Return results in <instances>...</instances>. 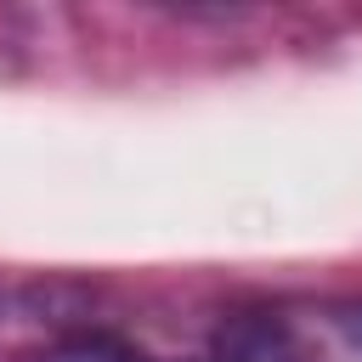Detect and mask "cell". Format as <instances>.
Returning a JSON list of instances; mask_svg holds the SVG:
<instances>
[{"label":"cell","mask_w":362,"mask_h":362,"mask_svg":"<svg viewBox=\"0 0 362 362\" xmlns=\"http://www.w3.org/2000/svg\"><path fill=\"white\" fill-rule=\"evenodd\" d=\"M28 362H153V356L136 351V345L119 339V334H96V328H85V334H62V339H51V345L34 351Z\"/></svg>","instance_id":"obj_1"},{"label":"cell","mask_w":362,"mask_h":362,"mask_svg":"<svg viewBox=\"0 0 362 362\" xmlns=\"http://www.w3.org/2000/svg\"><path fill=\"white\" fill-rule=\"evenodd\" d=\"M351 334H356V339H362V311H356V322H351Z\"/></svg>","instance_id":"obj_2"}]
</instances>
